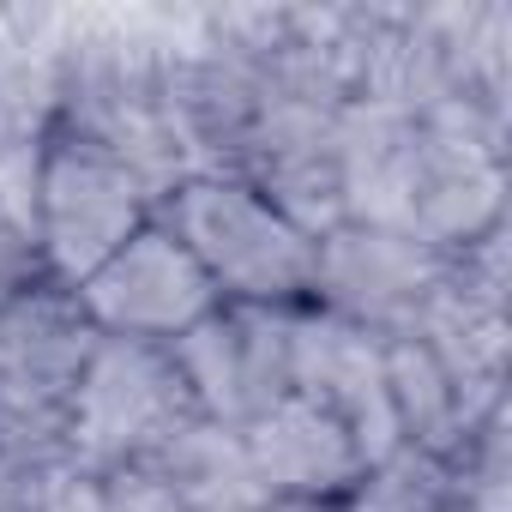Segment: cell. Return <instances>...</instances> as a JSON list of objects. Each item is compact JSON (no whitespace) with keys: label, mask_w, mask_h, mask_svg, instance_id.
Masks as SVG:
<instances>
[{"label":"cell","mask_w":512,"mask_h":512,"mask_svg":"<svg viewBox=\"0 0 512 512\" xmlns=\"http://www.w3.org/2000/svg\"><path fill=\"white\" fill-rule=\"evenodd\" d=\"M157 223L199 260L229 308H302L314 284V235H302L241 175H187Z\"/></svg>","instance_id":"6da1fadb"},{"label":"cell","mask_w":512,"mask_h":512,"mask_svg":"<svg viewBox=\"0 0 512 512\" xmlns=\"http://www.w3.org/2000/svg\"><path fill=\"white\" fill-rule=\"evenodd\" d=\"M151 217H157V199L145 193V181L127 163L49 127V145L37 163V217L31 223H37L43 272L55 284H67V290L85 284Z\"/></svg>","instance_id":"7a4b0ae2"},{"label":"cell","mask_w":512,"mask_h":512,"mask_svg":"<svg viewBox=\"0 0 512 512\" xmlns=\"http://www.w3.org/2000/svg\"><path fill=\"white\" fill-rule=\"evenodd\" d=\"M193 416L169 350L133 338H97L67 404V452L79 470L109 476L145 464Z\"/></svg>","instance_id":"3957f363"},{"label":"cell","mask_w":512,"mask_h":512,"mask_svg":"<svg viewBox=\"0 0 512 512\" xmlns=\"http://www.w3.org/2000/svg\"><path fill=\"white\" fill-rule=\"evenodd\" d=\"M446 272H452V253H440L404 229L332 223L326 235H314L308 308H326L362 332L398 338L416 326V314L446 284Z\"/></svg>","instance_id":"277c9868"},{"label":"cell","mask_w":512,"mask_h":512,"mask_svg":"<svg viewBox=\"0 0 512 512\" xmlns=\"http://www.w3.org/2000/svg\"><path fill=\"white\" fill-rule=\"evenodd\" d=\"M73 302L97 338H133V344H157V350L223 308L211 278L199 272V260L157 217L127 247H115L85 284H73Z\"/></svg>","instance_id":"5b68a950"},{"label":"cell","mask_w":512,"mask_h":512,"mask_svg":"<svg viewBox=\"0 0 512 512\" xmlns=\"http://www.w3.org/2000/svg\"><path fill=\"white\" fill-rule=\"evenodd\" d=\"M290 314L296 308H217L187 326L169 350L193 416L247 428L260 410L290 398Z\"/></svg>","instance_id":"8992f818"},{"label":"cell","mask_w":512,"mask_h":512,"mask_svg":"<svg viewBox=\"0 0 512 512\" xmlns=\"http://www.w3.org/2000/svg\"><path fill=\"white\" fill-rule=\"evenodd\" d=\"M290 392L332 410L368 464L380 452L404 446L398 422H392V398H386V338L380 332H362V326L302 302L290 314Z\"/></svg>","instance_id":"52a82bcc"},{"label":"cell","mask_w":512,"mask_h":512,"mask_svg":"<svg viewBox=\"0 0 512 512\" xmlns=\"http://www.w3.org/2000/svg\"><path fill=\"white\" fill-rule=\"evenodd\" d=\"M91 320L79 314L67 284H37L13 308H0V404L67 422L73 386L91 362Z\"/></svg>","instance_id":"ba28073f"},{"label":"cell","mask_w":512,"mask_h":512,"mask_svg":"<svg viewBox=\"0 0 512 512\" xmlns=\"http://www.w3.org/2000/svg\"><path fill=\"white\" fill-rule=\"evenodd\" d=\"M416 151L422 127L410 109L386 97H350L338 115V199L344 223L404 229L410 235V199H416Z\"/></svg>","instance_id":"9c48e42d"},{"label":"cell","mask_w":512,"mask_h":512,"mask_svg":"<svg viewBox=\"0 0 512 512\" xmlns=\"http://www.w3.org/2000/svg\"><path fill=\"white\" fill-rule=\"evenodd\" d=\"M241 434H247V458L266 500H344L368 464L350 428L296 392L260 410Z\"/></svg>","instance_id":"30bf717a"},{"label":"cell","mask_w":512,"mask_h":512,"mask_svg":"<svg viewBox=\"0 0 512 512\" xmlns=\"http://www.w3.org/2000/svg\"><path fill=\"white\" fill-rule=\"evenodd\" d=\"M145 470L163 476L187 512H260L266 506V488L247 458V434L229 422H211V416H187L145 458Z\"/></svg>","instance_id":"8fae6325"},{"label":"cell","mask_w":512,"mask_h":512,"mask_svg":"<svg viewBox=\"0 0 512 512\" xmlns=\"http://www.w3.org/2000/svg\"><path fill=\"white\" fill-rule=\"evenodd\" d=\"M386 398H392V422L404 446L422 452H458L464 434L476 428L452 374L434 362V350L422 338H386Z\"/></svg>","instance_id":"7c38bea8"},{"label":"cell","mask_w":512,"mask_h":512,"mask_svg":"<svg viewBox=\"0 0 512 512\" xmlns=\"http://www.w3.org/2000/svg\"><path fill=\"white\" fill-rule=\"evenodd\" d=\"M338 506L344 512H452L458 506V470L446 452L392 446L374 464H362V476L350 482V494Z\"/></svg>","instance_id":"4fadbf2b"},{"label":"cell","mask_w":512,"mask_h":512,"mask_svg":"<svg viewBox=\"0 0 512 512\" xmlns=\"http://www.w3.org/2000/svg\"><path fill=\"white\" fill-rule=\"evenodd\" d=\"M73 464L67 422L0 404V512H37L43 488Z\"/></svg>","instance_id":"5bb4252c"},{"label":"cell","mask_w":512,"mask_h":512,"mask_svg":"<svg viewBox=\"0 0 512 512\" xmlns=\"http://www.w3.org/2000/svg\"><path fill=\"white\" fill-rule=\"evenodd\" d=\"M458 470V512H506L512 494V434H506V404H494L464 446L452 452Z\"/></svg>","instance_id":"9a60e30c"},{"label":"cell","mask_w":512,"mask_h":512,"mask_svg":"<svg viewBox=\"0 0 512 512\" xmlns=\"http://www.w3.org/2000/svg\"><path fill=\"white\" fill-rule=\"evenodd\" d=\"M37 284H49L43 253H37V229L0 205V308H13L19 296H31Z\"/></svg>","instance_id":"2e32d148"},{"label":"cell","mask_w":512,"mask_h":512,"mask_svg":"<svg viewBox=\"0 0 512 512\" xmlns=\"http://www.w3.org/2000/svg\"><path fill=\"white\" fill-rule=\"evenodd\" d=\"M103 512H187V506H181V494L163 476L133 464V470H109L103 476Z\"/></svg>","instance_id":"e0dca14e"},{"label":"cell","mask_w":512,"mask_h":512,"mask_svg":"<svg viewBox=\"0 0 512 512\" xmlns=\"http://www.w3.org/2000/svg\"><path fill=\"white\" fill-rule=\"evenodd\" d=\"M37 512H103V476H91V470L67 464V470L43 488Z\"/></svg>","instance_id":"ac0fdd59"},{"label":"cell","mask_w":512,"mask_h":512,"mask_svg":"<svg viewBox=\"0 0 512 512\" xmlns=\"http://www.w3.org/2000/svg\"><path fill=\"white\" fill-rule=\"evenodd\" d=\"M260 512H344L338 500H266Z\"/></svg>","instance_id":"d6986e66"},{"label":"cell","mask_w":512,"mask_h":512,"mask_svg":"<svg viewBox=\"0 0 512 512\" xmlns=\"http://www.w3.org/2000/svg\"><path fill=\"white\" fill-rule=\"evenodd\" d=\"M452 512H458V506H452Z\"/></svg>","instance_id":"ffe728a7"}]
</instances>
